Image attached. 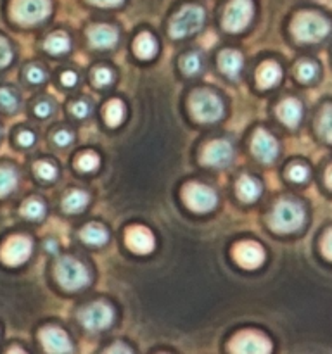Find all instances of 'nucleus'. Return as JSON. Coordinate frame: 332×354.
Listing matches in <instances>:
<instances>
[{"mask_svg": "<svg viewBox=\"0 0 332 354\" xmlns=\"http://www.w3.org/2000/svg\"><path fill=\"white\" fill-rule=\"evenodd\" d=\"M61 82H62V85H66V86H73V85H76V75H75V73H73V71H66V73H62Z\"/></svg>", "mask_w": 332, "mask_h": 354, "instance_id": "44", "label": "nucleus"}, {"mask_svg": "<svg viewBox=\"0 0 332 354\" xmlns=\"http://www.w3.org/2000/svg\"><path fill=\"white\" fill-rule=\"evenodd\" d=\"M21 213H23V216L30 218V220H38V218H42L45 214V207L40 201L30 199L23 204Z\"/></svg>", "mask_w": 332, "mask_h": 354, "instance_id": "29", "label": "nucleus"}, {"mask_svg": "<svg viewBox=\"0 0 332 354\" xmlns=\"http://www.w3.org/2000/svg\"><path fill=\"white\" fill-rule=\"evenodd\" d=\"M252 19L251 0H232L223 14V26L227 31L237 33L242 31Z\"/></svg>", "mask_w": 332, "mask_h": 354, "instance_id": "8", "label": "nucleus"}, {"mask_svg": "<svg viewBox=\"0 0 332 354\" xmlns=\"http://www.w3.org/2000/svg\"><path fill=\"white\" fill-rule=\"evenodd\" d=\"M190 109H192L194 118L201 123H214L223 116V104L208 90H197L190 97Z\"/></svg>", "mask_w": 332, "mask_h": 354, "instance_id": "5", "label": "nucleus"}, {"mask_svg": "<svg viewBox=\"0 0 332 354\" xmlns=\"http://www.w3.org/2000/svg\"><path fill=\"white\" fill-rule=\"evenodd\" d=\"M86 204H89V196L82 190H73L71 194L64 197L62 207H64L66 213H80L82 209H85Z\"/></svg>", "mask_w": 332, "mask_h": 354, "instance_id": "24", "label": "nucleus"}, {"mask_svg": "<svg viewBox=\"0 0 332 354\" xmlns=\"http://www.w3.org/2000/svg\"><path fill=\"white\" fill-rule=\"evenodd\" d=\"M35 173H37L42 180H54L55 176H57V169H55L50 162L45 161L35 165Z\"/></svg>", "mask_w": 332, "mask_h": 354, "instance_id": "32", "label": "nucleus"}, {"mask_svg": "<svg viewBox=\"0 0 332 354\" xmlns=\"http://www.w3.org/2000/svg\"><path fill=\"white\" fill-rule=\"evenodd\" d=\"M31 254V241L23 235H14V237L7 239L6 244L2 245L0 251V258L6 265L9 266H19L30 258Z\"/></svg>", "mask_w": 332, "mask_h": 354, "instance_id": "9", "label": "nucleus"}, {"mask_svg": "<svg viewBox=\"0 0 332 354\" xmlns=\"http://www.w3.org/2000/svg\"><path fill=\"white\" fill-rule=\"evenodd\" d=\"M12 59V50H10V45L7 44L6 38L0 37V68H6L7 64Z\"/></svg>", "mask_w": 332, "mask_h": 354, "instance_id": "36", "label": "nucleus"}, {"mask_svg": "<svg viewBox=\"0 0 332 354\" xmlns=\"http://www.w3.org/2000/svg\"><path fill=\"white\" fill-rule=\"evenodd\" d=\"M322 251L329 259H332V230H329L322 239Z\"/></svg>", "mask_w": 332, "mask_h": 354, "instance_id": "39", "label": "nucleus"}, {"mask_svg": "<svg viewBox=\"0 0 332 354\" xmlns=\"http://www.w3.org/2000/svg\"><path fill=\"white\" fill-rule=\"evenodd\" d=\"M282 71H280L279 66L275 62H265L261 68L256 73V78H258V86L259 88H270L275 83H279Z\"/></svg>", "mask_w": 332, "mask_h": 354, "instance_id": "20", "label": "nucleus"}, {"mask_svg": "<svg viewBox=\"0 0 332 354\" xmlns=\"http://www.w3.org/2000/svg\"><path fill=\"white\" fill-rule=\"evenodd\" d=\"M277 114L282 120L284 124L287 127H297L301 120V114H303V109H301V104L297 102L296 99H286L277 109Z\"/></svg>", "mask_w": 332, "mask_h": 354, "instance_id": "18", "label": "nucleus"}, {"mask_svg": "<svg viewBox=\"0 0 332 354\" xmlns=\"http://www.w3.org/2000/svg\"><path fill=\"white\" fill-rule=\"evenodd\" d=\"M92 2L93 6H100V7H114V6H120L123 0H89Z\"/></svg>", "mask_w": 332, "mask_h": 354, "instance_id": "45", "label": "nucleus"}, {"mask_svg": "<svg viewBox=\"0 0 332 354\" xmlns=\"http://www.w3.org/2000/svg\"><path fill=\"white\" fill-rule=\"evenodd\" d=\"M76 166L82 171H93V169L99 168V156L93 154V152H85V154H82L78 158Z\"/></svg>", "mask_w": 332, "mask_h": 354, "instance_id": "30", "label": "nucleus"}, {"mask_svg": "<svg viewBox=\"0 0 332 354\" xmlns=\"http://www.w3.org/2000/svg\"><path fill=\"white\" fill-rule=\"evenodd\" d=\"M318 131L322 133V137L327 142L332 144V106H327L322 111L320 123H318Z\"/></svg>", "mask_w": 332, "mask_h": 354, "instance_id": "28", "label": "nucleus"}, {"mask_svg": "<svg viewBox=\"0 0 332 354\" xmlns=\"http://www.w3.org/2000/svg\"><path fill=\"white\" fill-rule=\"evenodd\" d=\"M82 239L90 245H102L107 242V230L99 223H89L82 230Z\"/></svg>", "mask_w": 332, "mask_h": 354, "instance_id": "23", "label": "nucleus"}, {"mask_svg": "<svg viewBox=\"0 0 332 354\" xmlns=\"http://www.w3.org/2000/svg\"><path fill=\"white\" fill-rule=\"evenodd\" d=\"M55 277L66 290H80L90 283L89 270L75 258L59 259L55 265Z\"/></svg>", "mask_w": 332, "mask_h": 354, "instance_id": "2", "label": "nucleus"}, {"mask_svg": "<svg viewBox=\"0 0 332 354\" xmlns=\"http://www.w3.org/2000/svg\"><path fill=\"white\" fill-rule=\"evenodd\" d=\"M17 142H19L23 147H30L35 142V135L31 133V131H23V133H19V137H17Z\"/></svg>", "mask_w": 332, "mask_h": 354, "instance_id": "42", "label": "nucleus"}, {"mask_svg": "<svg viewBox=\"0 0 332 354\" xmlns=\"http://www.w3.org/2000/svg\"><path fill=\"white\" fill-rule=\"evenodd\" d=\"M123 116H124L123 102L118 99L109 100L106 106V123L109 124V127H118V124H121V121H123Z\"/></svg>", "mask_w": 332, "mask_h": 354, "instance_id": "25", "label": "nucleus"}, {"mask_svg": "<svg viewBox=\"0 0 332 354\" xmlns=\"http://www.w3.org/2000/svg\"><path fill=\"white\" fill-rule=\"evenodd\" d=\"M54 140H55V144L61 145V147H64V145L71 144V142H73V135L69 133V131H66V130L57 131V133H55V137H54Z\"/></svg>", "mask_w": 332, "mask_h": 354, "instance_id": "40", "label": "nucleus"}, {"mask_svg": "<svg viewBox=\"0 0 332 354\" xmlns=\"http://www.w3.org/2000/svg\"><path fill=\"white\" fill-rule=\"evenodd\" d=\"M234 258L242 268L255 270L263 263L265 252H263V249L256 242H241V244L235 245Z\"/></svg>", "mask_w": 332, "mask_h": 354, "instance_id": "12", "label": "nucleus"}, {"mask_svg": "<svg viewBox=\"0 0 332 354\" xmlns=\"http://www.w3.org/2000/svg\"><path fill=\"white\" fill-rule=\"evenodd\" d=\"M28 80H30L31 83H40L45 80V71L44 69L37 68V66H31L30 69H28Z\"/></svg>", "mask_w": 332, "mask_h": 354, "instance_id": "38", "label": "nucleus"}, {"mask_svg": "<svg viewBox=\"0 0 332 354\" xmlns=\"http://www.w3.org/2000/svg\"><path fill=\"white\" fill-rule=\"evenodd\" d=\"M45 48L50 54H64L69 48V40L64 33H54L45 40Z\"/></svg>", "mask_w": 332, "mask_h": 354, "instance_id": "27", "label": "nucleus"}, {"mask_svg": "<svg viewBox=\"0 0 332 354\" xmlns=\"http://www.w3.org/2000/svg\"><path fill=\"white\" fill-rule=\"evenodd\" d=\"M71 109H73V114H75V116L85 118L86 114H89L90 107H89V104H86V102H76V104H73Z\"/></svg>", "mask_w": 332, "mask_h": 354, "instance_id": "41", "label": "nucleus"}, {"mask_svg": "<svg viewBox=\"0 0 332 354\" xmlns=\"http://www.w3.org/2000/svg\"><path fill=\"white\" fill-rule=\"evenodd\" d=\"M234 151L232 145L225 140H213L203 152V161L208 166H227L230 162Z\"/></svg>", "mask_w": 332, "mask_h": 354, "instance_id": "14", "label": "nucleus"}, {"mask_svg": "<svg viewBox=\"0 0 332 354\" xmlns=\"http://www.w3.org/2000/svg\"><path fill=\"white\" fill-rule=\"evenodd\" d=\"M127 245L137 254H149L154 249V235L145 227H131L124 235Z\"/></svg>", "mask_w": 332, "mask_h": 354, "instance_id": "13", "label": "nucleus"}, {"mask_svg": "<svg viewBox=\"0 0 332 354\" xmlns=\"http://www.w3.org/2000/svg\"><path fill=\"white\" fill-rule=\"evenodd\" d=\"M308 168L306 166H301V165H294L293 168L289 169V176H290V180H294V182H297V183H301V182H304V180L308 178Z\"/></svg>", "mask_w": 332, "mask_h": 354, "instance_id": "37", "label": "nucleus"}, {"mask_svg": "<svg viewBox=\"0 0 332 354\" xmlns=\"http://www.w3.org/2000/svg\"><path fill=\"white\" fill-rule=\"evenodd\" d=\"M230 351L239 354H266L272 351V344L265 335L258 332H241L232 341Z\"/></svg>", "mask_w": 332, "mask_h": 354, "instance_id": "10", "label": "nucleus"}, {"mask_svg": "<svg viewBox=\"0 0 332 354\" xmlns=\"http://www.w3.org/2000/svg\"><path fill=\"white\" fill-rule=\"evenodd\" d=\"M293 33L299 41L315 44L329 33V23L315 12L297 14L293 23Z\"/></svg>", "mask_w": 332, "mask_h": 354, "instance_id": "3", "label": "nucleus"}, {"mask_svg": "<svg viewBox=\"0 0 332 354\" xmlns=\"http://www.w3.org/2000/svg\"><path fill=\"white\" fill-rule=\"evenodd\" d=\"M201 57L197 54H189L183 57L182 61V69L187 73V75H194V73H197L201 69Z\"/></svg>", "mask_w": 332, "mask_h": 354, "instance_id": "33", "label": "nucleus"}, {"mask_svg": "<svg viewBox=\"0 0 332 354\" xmlns=\"http://www.w3.org/2000/svg\"><path fill=\"white\" fill-rule=\"evenodd\" d=\"M204 10L199 6H185L173 16L169 23V35L173 38H185L203 28Z\"/></svg>", "mask_w": 332, "mask_h": 354, "instance_id": "4", "label": "nucleus"}, {"mask_svg": "<svg viewBox=\"0 0 332 354\" xmlns=\"http://www.w3.org/2000/svg\"><path fill=\"white\" fill-rule=\"evenodd\" d=\"M252 154L263 162H270L277 158L279 154V144H277L275 138L272 137L266 131H258V133L252 137L251 142Z\"/></svg>", "mask_w": 332, "mask_h": 354, "instance_id": "15", "label": "nucleus"}, {"mask_svg": "<svg viewBox=\"0 0 332 354\" xmlns=\"http://www.w3.org/2000/svg\"><path fill=\"white\" fill-rule=\"evenodd\" d=\"M50 14L48 0H14L12 17L21 24H35Z\"/></svg>", "mask_w": 332, "mask_h": 354, "instance_id": "6", "label": "nucleus"}, {"mask_svg": "<svg viewBox=\"0 0 332 354\" xmlns=\"http://www.w3.org/2000/svg\"><path fill=\"white\" fill-rule=\"evenodd\" d=\"M17 185V176L12 168L2 166L0 168V197H6L7 194L12 192Z\"/></svg>", "mask_w": 332, "mask_h": 354, "instance_id": "26", "label": "nucleus"}, {"mask_svg": "<svg viewBox=\"0 0 332 354\" xmlns=\"http://www.w3.org/2000/svg\"><path fill=\"white\" fill-rule=\"evenodd\" d=\"M297 76L301 82H311L317 76V66L313 62H301L297 66Z\"/></svg>", "mask_w": 332, "mask_h": 354, "instance_id": "34", "label": "nucleus"}, {"mask_svg": "<svg viewBox=\"0 0 332 354\" xmlns=\"http://www.w3.org/2000/svg\"><path fill=\"white\" fill-rule=\"evenodd\" d=\"M40 339L45 351L48 353H71L73 351V346L71 342H69V337L66 335V332L61 330V328H55V327L44 328L40 334Z\"/></svg>", "mask_w": 332, "mask_h": 354, "instance_id": "16", "label": "nucleus"}, {"mask_svg": "<svg viewBox=\"0 0 332 354\" xmlns=\"http://www.w3.org/2000/svg\"><path fill=\"white\" fill-rule=\"evenodd\" d=\"M93 82H95L97 86H106L113 82V73L106 68H99L95 73H93Z\"/></svg>", "mask_w": 332, "mask_h": 354, "instance_id": "35", "label": "nucleus"}, {"mask_svg": "<svg viewBox=\"0 0 332 354\" xmlns=\"http://www.w3.org/2000/svg\"><path fill=\"white\" fill-rule=\"evenodd\" d=\"M327 185L332 189V168H329L327 171Z\"/></svg>", "mask_w": 332, "mask_h": 354, "instance_id": "47", "label": "nucleus"}, {"mask_svg": "<svg viewBox=\"0 0 332 354\" xmlns=\"http://www.w3.org/2000/svg\"><path fill=\"white\" fill-rule=\"evenodd\" d=\"M90 44L97 48H111L118 41V31L106 24H97L89 30Z\"/></svg>", "mask_w": 332, "mask_h": 354, "instance_id": "17", "label": "nucleus"}, {"mask_svg": "<svg viewBox=\"0 0 332 354\" xmlns=\"http://www.w3.org/2000/svg\"><path fill=\"white\" fill-rule=\"evenodd\" d=\"M220 68L225 75L237 76L242 69V55L237 50H223L220 54Z\"/></svg>", "mask_w": 332, "mask_h": 354, "instance_id": "21", "label": "nucleus"}, {"mask_svg": "<svg viewBox=\"0 0 332 354\" xmlns=\"http://www.w3.org/2000/svg\"><path fill=\"white\" fill-rule=\"evenodd\" d=\"M107 353H131V349H128L124 344H116L107 349Z\"/></svg>", "mask_w": 332, "mask_h": 354, "instance_id": "46", "label": "nucleus"}, {"mask_svg": "<svg viewBox=\"0 0 332 354\" xmlns=\"http://www.w3.org/2000/svg\"><path fill=\"white\" fill-rule=\"evenodd\" d=\"M17 107V99L10 90L0 88V109L7 111V113H12Z\"/></svg>", "mask_w": 332, "mask_h": 354, "instance_id": "31", "label": "nucleus"}, {"mask_svg": "<svg viewBox=\"0 0 332 354\" xmlns=\"http://www.w3.org/2000/svg\"><path fill=\"white\" fill-rule=\"evenodd\" d=\"M50 104L48 102H38L37 107H35V113H37V116L40 118H47L48 114H50Z\"/></svg>", "mask_w": 332, "mask_h": 354, "instance_id": "43", "label": "nucleus"}, {"mask_svg": "<svg viewBox=\"0 0 332 354\" xmlns=\"http://www.w3.org/2000/svg\"><path fill=\"white\" fill-rule=\"evenodd\" d=\"M304 223V211L303 207L293 201H282L277 204L270 216V227L280 234H289L296 232L303 227Z\"/></svg>", "mask_w": 332, "mask_h": 354, "instance_id": "1", "label": "nucleus"}, {"mask_svg": "<svg viewBox=\"0 0 332 354\" xmlns=\"http://www.w3.org/2000/svg\"><path fill=\"white\" fill-rule=\"evenodd\" d=\"M113 310L106 303H93L82 313V322L89 330H104L113 324Z\"/></svg>", "mask_w": 332, "mask_h": 354, "instance_id": "11", "label": "nucleus"}, {"mask_svg": "<svg viewBox=\"0 0 332 354\" xmlns=\"http://www.w3.org/2000/svg\"><path fill=\"white\" fill-rule=\"evenodd\" d=\"M237 194L244 203H252L261 194V185L252 176H241L237 182Z\"/></svg>", "mask_w": 332, "mask_h": 354, "instance_id": "19", "label": "nucleus"}, {"mask_svg": "<svg viewBox=\"0 0 332 354\" xmlns=\"http://www.w3.org/2000/svg\"><path fill=\"white\" fill-rule=\"evenodd\" d=\"M183 201L196 213H208L218 203L216 192L203 183H189L183 189Z\"/></svg>", "mask_w": 332, "mask_h": 354, "instance_id": "7", "label": "nucleus"}, {"mask_svg": "<svg viewBox=\"0 0 332 354\" xmlns=\"http://www.w3.org/2000/svg\"><path fill=\"white\" fill-rule=\"evenodd\" d=\"M135 54L140 59H151L154 57L156 52H158V41L151 37L149 33H140L135 38Z\"/></svg>", "mask_w": 332, "mask_h": 354, "instance_id": "22", "label": "nucleus"}]
</instances>
